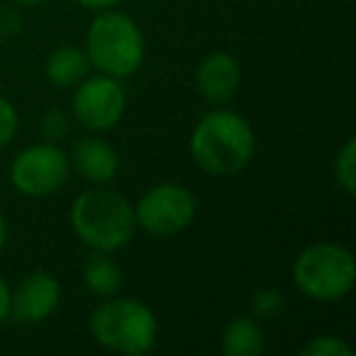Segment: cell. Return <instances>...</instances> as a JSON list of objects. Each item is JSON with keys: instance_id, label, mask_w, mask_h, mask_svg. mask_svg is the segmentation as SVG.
<instances>
[{"instance_id": "1", "label": "cell", "mask_w": 356, "mask_h": 356, "mask_svg": "<svg viewBox=\"0 0 356 356\" xmlns=\"http://www.w3.org/2000/svg\"><path fill=\"white\" fill-rule=\"evenodd\" d=\"M257 149L254 129L232 110H210L191 134V156L210 176H234L249 166Z\"/></svg>"}, {"instance_id": "2", "label": "cell", "mask_w": 356, "mask_h": 356, "mask_svg": "<svg viewBox=\"0 0 356 356\" xmlns=\"http://www.w3.org/2000/svg\"><path fill=\"white\" fill-rule=\"evenodd\" d=\"M71 227L93 252L113 254L134 237V205L115 191H83L71 205Z\"/></svg>"}, {"instance_id": "3", "label": "cell", "mask_w": 356, "mask_h": 356, "mask_svg": "<svg viewBox=\"0 0 356 356\" xmlns=\"http://www.w3.org/2000/svg\"><path fill=\"white\" fill-rule=\"evenodd\" d=\"M90 334L100 346L124 356H142L154 349L159 325L154 312L134 298H108L88 320Z\"/></svg>"}, {"instance_id": "4", "label": "cell", "mask_w": 356, "mask_h": 356, "mask_svg": "<svg viewBox=\"0 0 356 356\" xmlns=\"http://www.w3.org/2000/svg\"><path fill=\"white\" fill-rule=\"evenodd\" d=\"M86 54L90 66L113 79H127L137 74L144 61V37L137 22L113 8L100 10L90 22L86 37Z\"/></svg>"}, {"instance_id": "5", "label": "cell", "mask_w": 356, "mask_h": 356, "mask_svg": "<svg viewBox=\"0 0 356 356\" xmlns=\"http://www.w3.org/2000/svg\"><path fill=\"white\" fill-rule=\"evenodd\" d=\"M293 283L310 300H341L356 283L354 254L334 242L312 244L293 264Z\"/></svg>"}, {"instance_id": "6", "label": "cell", "mask_w": 356, "mask_h": 356, "mask_svg": "<svg viewBox=\"0 0 356 356\" xmlns=\"http://www.w3.org/2000/svg\"><path fill=\"white\" fill-rule=\"evenodd\" d=\"M195 218V198L188 188L176 184H159L149 188L134 205V222L139 229L159 239L184 232Z\"/></svg>"}, {"instance_id": "7", "label": "cell", "mask_w": 356, "mask_h": 356, "mask_svg": "<svg viewBox=\"0 0 356 356\" xmlns=\"http://www.w3.org/2000/svg\"><path fill=\"white\" fill-rule=\"evenodd\" d=\"M69 168V156L56 144H35L15 156L10 166V181L17 193L27 198H42L66 184Z\"/></svg>"}, {"instance_id": "8", "label": "cell", "mask_w": 356, "mask_h": 356, "mask_svg": "<svg viewBox=\"0 0 356 356\" xmlns=\"http://www.w3.org/2000/svg\"><path fill=\"white\" fill-rule=\"evenodd\" d=\"M127 95L113 76H95L76 86L74 93V115L83 127L93 132H108L122 120Z\"/></svg>"}, {"instance_id": "9", "label": "cell", "mask_w": 356, "mask_h": 356, "mask_svg": "<svg viewBox=\"0 0 356 356\" xmlns=\"http://www.w3.org/2000/svg\"><path fill=\"white\" fill-rule=\"evenodd\" d=\"M59 300L61 286L56 276H51L49 271H32L10 293L8 317L20 325H37L59 307Z\"/></svg>"}, {"instance_id": "10", "label": "cell", "mask_w": 356, "mask_h": 356, "mask_svg": "<svg viewBox=\"0 0 356 356\" xmlns=\"http://www.w3.org/2000/svg\"><path fill=\"white\" fill-rule=\"evenodd\" d=\"M239 83H242V71H239L237 59L227 51L208 54L195 71L198 93L213 105L229 103L239 93Z\"/></svg>"}, {"instance_id": "11", "label": "cell", "mask_w": 356, "mask_h": 356, "mask_svg": "<svg viewBox=\"0 0 356 356\" xmlns=\"http://www.w3.org/2000/svg\"><path fill=\"white\" fill-rule=\"evenodd\" d=\"M69 163L76 168L79 176L95 186L110 184L120 171V156L105 139L100 137H81L71 144Z\"/></svg>"}, {"instance_id": "12", "label": "cell", "mask_w": 356, "mask_h": 356, "mask_svg": "<svg viewBox=\"0 0 356 356\" xmlns=\"http://www.w3.org/2000/svg\"><path fill=\"white\" fill-rule=\"evenodd\" d=\"M264 351V330L257 317L239 315L222 332L225 356H259Z\"/></svg>"}, {"instance_id": "13", "label": "cell", "mask_w": 356, "mask_h": 356, "mask_svg": "<svg viewBox=\"0 0 356 356\" xmlns=\"http://www.w3.org/2000/svg\"><path fill=\"white\" fill-rule=\"evenodd\" d=\"M90 69L88 54L79 47H59L47 59V79L59 88L79 86Z\"/></svg>"}, {"instance_id": "14", "label": "cell", "mask_w": 356, "mask_h": 356, "mask_svg": "<svg viewBox=\"0 0 356 356\" xmlns=\"http://www.w3.org/2000/svg\"><path fill=\"white\" fill-rule=\"evenodd\" d=\"M83 283L93 296L113 298L122 288V268L105 252H93L83 264Z\"/></svg>"}, {"instance_id": "15", "label": "cell", "mask_w": 356, "mask_h": 356, "mask_svg": "<svg viewBox=\"0 0 356 356\" xmlns=\"http://www.w3.org/2000/svg\"><path fill=\"white\" fill-rule=\"evenodd\" d=\"M334 181L346 195L356 193V139L349 137L334 156Z\"/></svg>"}, {"instance_id": "16", "label": "cell", "mask_w": 356, "mask_h": 356, "mask_svg": "<svg viewBox=\"0 0 356 356\" xmlns=\"http://www.w3.org/2000/svg\"><path fill=\"white\" fill-rule=\"evenodd\" d=\"M286 307V298L278 288H261L252 296V317L261 320H276Z\"/></svg>"}, {"instance_id": "17", "label": "cell", "mask_w": 356, "mask_h": 356, "mask_svg": "<svg viewBox=\"0 0 356 356\" xmlns=\"http://www.w3.org/2000/svg\"><path fill=\"white\" fill-rule=\"evenodd\" d=\"M300 356H354V349L339 337H315L300 349Z\"/></svg>"}, {"instance_id": "18", "label": "cell", "mask_w": 356, "mask_h": 356, "mask_svg": "<svg viewBox=\"0 0 356 356\" xmlns=\"http://www.w3.org/2000/svg\"><path fill=\"white\" fill-rule=\"evenodd\" d=\"M17 132V113L8 98L0 95V149H6Z\"/></svg>"}, {"instance_id": "19", "label": "cell", "mask_w": 356, "mask_h": 356, "mask_svg": "<svg viewBox=\"0 0 356 356\" xmlns=\"http://www.w3.org/2000/svg\"><path fill=\"white\" fill-rule=\"evenodd\" d=\"M66 129H69V124H66V115L59 113V110H49V113L42 118V132H44V137L49 139V142L64 137Z\"/></svg>"}, {"instance_id": "20", "label": "cell", "mask_w": 356, "mask_h": 356, "mask_svg": "<svg viewBox=\"0 0 356 356\" xmlns=\"http://www.w3.org/2000/svg\"><path fill=\"white\" fill-rule=\"evenodd\" d=\"M8 310H10V288H8L6 278L0 276V322L8 317Z\"/></svg>"}, {"instance_id": "21", "label": "cell", "mask_w": 356, "mask_h": 356, "mask_svg": "<svg viewBox=\"0 0 356 356\" xmlns=\"http://www.w3.org/2000/svg\"><path fill=\"white\" fill-rule=\"evenodd\" d=\"M76 3L88 8V10H108V8H115L122 0H76Z\"/></svg>"}, {"instance_id": "22", "label": "cell", "mask_w": 356, "mask_h": 356, "mask_svg": "<svg viewBox=\"0 0 356 356\" xmlns=\"http://www.w3.org/2000/svg\"><path fill=\"white\" fill-rule=\"evenodd\" d=\"M6 242H8V225H6V218L0 215V252H3Z\"/></svg>"}, {"instance_id": "23", "label": "cell", "mask_w": 356, "mask_h": 356, "mask_svg": "<svg viewBox=\"0 0 356 356\" xmlns=\"http://www.w3.org/2000/svg\"><path fill=\"white\" fill-rule=\"evenodd\" d=\"M10 3L22 6V8H35V6H40V3H44V0H10Z\"/></svg>"}]
</instances>
